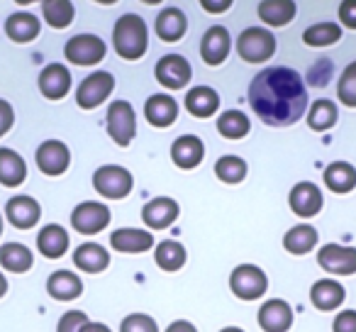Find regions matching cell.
I'll return each instance as SVG.
<instances>
[{"mask_svg": "<svg viewBox=\"0 0 356 332\" xmlns=\"http://www.w3.org/2000/svg\"><path fill=\"white\" fill-rule=\"evenodd\" d=\"M132 186V174L124 166H118V164H105L93 174V189L108 200H120L124 196H129Z\"/></svg>", "mask_w": 356, "mask_h": 332, "instance_id": "4", "label": "cell"}, {"mask_svg": "<svg viewBox=\"0 0 356 332\" xmlns=\"http://www.w3.org/2000/svg\"><path fill=\"white\" fill-rule=\"evenodd\" d=\"M27 179V164L15 149L0 147V184L6 189H17Z\"/></svg>", "mask_w": 356, "mask_h": 332, "instance_id": "23", "label": "cell"}, {"mask_svg": "<svg viewBox=\"0 0 356 332\" xmlns=\"http://www.w3.org/2000/svg\"><path fill=\"white\" fill-rule=\"evenodd\" d=\"M13 125H15V110L8 100L0 98V137H6Z\"/></svg>", "mask_w": 356, "mask_h": 332, "instance_id": "44", "label": "cell"}, {"mask_svg": "<svg viewBox=\"0 0 356 332\" xmlns=\"http://www.w3.org/2000/svg\"><path fill=\"white\" fill-rule=\"evenodd\" d=\"M273 52H276V37H273L271 30L247 27L237 37V54L249 64H264V61L271 59Z\"/></svg>", "mask_w": 356, "mask_h": 332, "instance_id": "3", "label": "cell"}, {"mask_svg": "<svg viewBox=\"0 0 356 332\" xmlns=\"http://www.w3.org/2000/svg\"><path fill=\"white\" fill-rule=\"evenodd\" d=\"M120 332H159V325L154 322L152 315L144 313H132L120 322Z\"/></svg>", "mask_w": 356, "mask_h": 332, "instance_id": "41", "label": "cell"}, {"mask_svg": "<svg viewBox=\"0 0 356 332\" xmlns=\"http://www.w3.org/2000/svg\"><path fill=\"white\" fill-rule=\"evenodd\" d=\"M110 223V208L98 200H86L71 213V225L81 235H98Z\"/></svg>", "mask_w": 356, "mask_h": 332, "instance_id": "10", "label": "cell"}, {"mask_svg": "<svg viewBox=\"0 0 356 332\" xmlns=\"http://www.w3.org/2000/svg\"><path fill=\"white\" fill-rule=\"evenodd\" d=\"M42 32V22L37 15H32V13H13L10 17L6 20V35L10 37L13 42H17V45H27V42L37 40Z\"/></svg>", "mask_w": 356, "mask_h": 332, "instance_id": "22", "label": "cell"}, {"mask_svg": "<svg viewBox=\"0 0 356 332\" xmlns=\"http://www.w3.org/2000/svg\"><path fill=\"white\" fill-rule=\"evenodd\" d=\"M35 159H37V166H40V171L44 176H61L69 169L71 152L59 139H47V142H42L40 147H37Z\"/></svg>", "mask_w": 356, "mask_h": 332, "instance_id": "12", "label": "cell"}, {"mask_svg": "<svg viewBox=\"0 0 356 332\" xmlns=\"http://www.w3.org/2000/svg\"><path fill=\"white\" fill-rule=\"evenodd\" d=\"M110 244L113 249L124 254H142L147 249L154 247V237L147 230H137V228H120L110 235Z\"/></svg>", "mask_w": 356, "mask_h": 332, "instance_id": "21", "label": "cell"}, {"mask_svg": "<svg viewBox=\"0 0 356 332\" xmlns=\"http://www.w3.org/2000/svg\"><path fill=\"white\" fill-rule=\"evenodd\" d=\"M317 264L334 276H351L356 274V247H341V244H322L317 252Z\"/></svg>", "mask_w": 356, "mask_h": 332, "instance_id": "11", "label": "cell"}, {"mask_svg": "<svg viewBox=\"0 0 356 332\" xmlns=\"http://www.w3.org/2000/svg\"><path fill=\"white\" fill-rule=\"evenodd\" d=\"M220 332H244V330H239V327H225V330H220Z\"/></svg>", "mask_w": 356, "mask_h": 332, "instance_id": "50", "label": "cell"}, {"mask_svg": "<svg viewBox=\"0 0 356 332\" xmlns=\"http://www.w3.org/2000/svg\"><path fill=\"white\" fill-rule=\"evenodd\" d=\"M257 320L264 332H288L293 325V310L286 301L271 298V301H266L261 306Z\"/></svg>", "mask_w": 356, "mask_h": 332, "instance_id": "16", "label": "cell"}, {"mask_svg": "<svg viewBox=\"0 0 356 332\" xmlns=\"http://www.w3.org/2000/svg\"><path fill=\"white\" fill-rule=\"evenodd\" d=\"M259 17L271 27H283L296 17V3L293 0H264L257 8Z\"/></svg>", "mask_w": 356, "mask_h": 332, "instance_id": "32", "label": "cell"}, {"mask_svg": "<svg viewBox=\"0 0 356 332\" xmlns=\"http://www.w3.org/2000/svg\"><path fill=\"white\" fill-rule=\"evenodd\" d=\"M171 159L178 169H195L205 159V144L195 134H184L171 144Z\"/></svg>", "mask_w": 356, "mask_h": 332, "instance_id": "19", "label": "cell"}, {"mask_svg": "<svg viewBox=\"0 0 356 332\" xmlns=\"http://www.w3.org/2000/svg\"><path fill=\"white\" fill-rule=\"evenodd\" d=\"M144 115H147L149 125L154 127H168V125L176 122L178 118V103L173 95L168 93H154L149 95L147 105H144Z\"/></svg>", "mask_w": 356, "mask_h": 332, "instance_id": "20", "label": "cell"}, {"mask_svg": "<svg viewBox=\"0 0 356 332\" xmlns=\"http://www.w3.org/2000/svg\"><path fill=\"white\" fill-rule=\"evenodd\" d=\"M47 293L54 301H74L83 293V281L79 278V274L61 269V271H54L47 278Z\"/></svg>", "mask_w": 356, "mask_h": 332, "instance_id": "25", "label": "cell"}, {"mask_svg": "<svg viewBox=\"0 0 356 332\" xmlns=\"http://www.w3.org/2000/svg\"><path fill=\"white\" fill-rule=\"evenodd\" d=\"M322 203H325V198H322L320 186H315L312 181L296 184L288 196V205L298 218H315L322 210Z\"/></svg>", "mask_w": 356, "mask_h": 332, "instance_id": "13", "label": "cell"}, {"mask_svg": "<svg viewBox=\"0 0 356 332\" xmlns=\"http://www.w3.org/2000/svg\"><path fill=\"white\" fill-rule=\"evenodd\" d=\"M6 293H8V278L3 276V271H0V298L6 296Z\"/></svg>", "mask_w": 356, "mask_h": 332, "instance_id": "49", "label": "cell"}, {"mask_svg": "<svg viewBox=\"0 0 356 332\" xmlns=\"http://www.w3.org/2000/svg\"><path fill=\"white\" fill-rule=\"evenodd\" d=\"M71 90V71L64 64H49L40 74V93L47 100H61Z\"/></svg>", "mask_w": 356, "mask_h": 332, "instance_id": "17", "label": "cell"}, {"mask_svg": "<svg viewBox=\"0 0 356 332\" xmlns=\"http://www.w3.org/2000/svg\"><path fill=\"white\" fill-rule=\"evenodd\" d=\"M105 42L98 35H76L66 42L64 47V56L66 61L76 66H95L105 59Z\"/></svg>", "mask_w": 356, "mask_h": 332, "instance_id": "8", "label": "cell"}, {"mask_svg": "<svg viewBox=\"0 0 356 332\" xmlns=\"http://www.w3.org/2000/svg\"><path fill=\"white\" fill-rule=\"evenodd\" d=\"M229 49H232V37L225 27L215 25L210 27L208 32L200 40V56L208 66H220L225 59L229 56Z\"/></svg>", "mask_w": 356, "mask_h": 332, "instance_id": "14", "label": "cell"}, {"mask_svg": "<svg viewBox=\"0 0 356 332\" xmlns=\"http://www.w3.org/2000/svg\"><path fill=\"white\" fill-rule=\"evenodd\" d=\"M42 15H44L47 25L54 27V30H64L74 22V6L69 0H44L42 3Z\"/></svg>", "mask_w": 356, "mask_h": 332, "instance_id": "36", "label": "cell"}, {"mask_svg": "<svg viewBox=\"0 0 356 332\" xmlns=\"http://www.w3.org/2000/svg\"><path fill=\"white\" fill-rule=\"evenodd\" d=\"M339 40H341V30L334 22H317V25H310L302 32V42H305L307 47H315V49L330 47Z\"/></svg>", "mask_w": 356, "mask_h": 332, "instance_id": "39", "label": "cell"}, {"mask_svg": "<svg viewBox=\"0 0 356 332\" xmlns=\"http://www.w3.org/2000/svg\"><path fill=\"white\" fill-rule=\"evenodd\" d=\"M337 95H339V103L346 108H356V61H351L339 76V84H337Z\"/></svg>", "mask_w": 356, "mask_h": 332, "instance_id": "40", "label": "cell"}, {"mask_svg": "<svg viewBox=\"0 0 356 332\" xmlns=\"http://www.w3.org/2000/svg\"><path fill=\"white\" fill-rule=\"evenodd\" d=\"M249 129H252V122L242 110H225L218 118V132L225 139H242L249 134Z\"/></svg>", "mask_w": 356, "mask_h": 332, "instance_id": "35", "label": "cell"}, {"mask_svg": "<svg viewBox=\"0 0 356 332\" xmlns=\"http://www.w3.org/2000/svg\"><path fill=\"white\" fill-rule=\"evenodd\" d=\"M81 332H113V330L108 325H103V322H88Z\"/></svg>", "mask_w": 356, "mask_h": 332, "instance_id": "48", "label": "cell"}, {"mask_svg": "<svg viewBox=\"0 0 356 332\" xmlns=\"http://www.w3.org/2000/svg\"><path fill=\"white\" fill-rule=\"evenodd\" d=\"M113 88H115V76L110 71H93L76 88V103L83 110H95L98 105H103L108 100Z\"/></svg>", "mask_w": 356, "mask_h": 332, "instance_id": "7", "label": "cell"}, {"mask_svg": "<svg viewBox=\"0 0 356 332\" xmlns=\"http://www.w3.org/2000/svg\"><path fill=\"white\" fill-rule=\"evenodd\" d=\"M88 322L90 320L83 310H69L61 315L59 325H56V332H81Z\"/></svg>", "mask_w": 356, "mask_h": 332, "instance_id": "42", "label": "cell"}, {"mask_svg": "<svg viewBox=\"0 0 356 332\" xmlns=\"http://www.w3.org/2000/svg\"><path fill=\"white\" fill-rule=\"evenodd\" d=\"M113 47L124 61H137L144 56L149 47V30L147 22L137 13H127L115 22L113 30Z\"/></svg>", "mask_w": 356, "mask_h": 332, "instance_id": "2", "label": "cell"}, {"mask_svg": "<svg viewBox=\"0 0 356 332\" xmlns=\"http://www.w3.org/2000/svg\"><path fill=\"white\" fill-rule=\"evenodd\" d=\"M6 218L10 220L13 228L17 230H30L40 223L42 208L32 196H13L6 205Z\"/></svg>", "mask_w": 356, "mask_h": 332, "instance_id": "15", "label": "cell"}, {"mask_svg": "<svg viewBox=\"0 0 356 332\" xmlns=\"http://www.w3.org/2000/svg\"><path fill=\"white\" fill-rule=\"evenodd\" d=\"M178 213V203L173 198H166V196H159V198H152L142 210V220L144 225H149L152 230H166L168 225L176 223Z\"/></svg>", "mask_w": 356, "mask_h": 332, "instance_id": "18", "label": "cell"}, {"mask_svg": "<svg viewBox=\"0 0 356 332\" xmlns=\"http://www.w3.org/2000/svg\"><path fill=\"white\" fill-rule=\"evenodd\" d=\"M317 244V230L312 225H296L283 235V249L291 254H307Z\"/></svg>", "mask_w": 356, "mask_h": 332, "instance_id": "33", "label": "cell"}, {"mask_svg": "<svg viewBox=\"0 0 356 332\" xmlns=\"http://www.w3.org/2000/svg\"><path fill=\"white\" fill-rule=\"evenodd\" d=\"M229 288L239 301H259V298L266 293L268 278L254 264H242L229 274Z\"/></svg>", "mask_w": 356, "mask_h": 332, "instance_id": "6", "label": "cell"}, {"mask_svg": "<svg viewBox=\"0 0 356 332\" xmlns=\"http://www.w3.org/2000/svg\"><path fill=\"white\" fill-rule=\"evenodd\" d=\"M200 6H203L208 13H215V15H218V13H225L229 6H232V0H203Z\"/></svg>", "mask_w": 356, "mask_h": 332, "instance_id": "46", "label": "cell"}, {"mask_svg": "<svg viewBox=\"0 0 356 332\" xmlns=\"http://www.w3.org/2000/svg\"><path fill=\"white\" fill-rule=\"evenodd\" d=\"M215 176H218L222 184H242L247 179V161L242 157H234V154H227V157H220L215 161Z\"/></svg>", "mask_w": 356, "mask_h": 332, "instance_id": "37", "label": "cell"}, {"mask_svg": "<svg viewBox=\"0 0 356 332\" xmlns=\"http://www.w3.org/2000/svg\"><path fill=\"white\" fill-rule=\"evenodd\" d=\"M74 264L86 274H100L110 267V254L103 244L86 242L74 252Z\"/></svg>", "mask_w": 356, "mask_h": 332, "instance_id": "28", "label": "cell"}, {"mask_svg": "<svg viewBox=\"0 0 356 332\" xmlns=\"http://www.w3.org/2000/svg\"><path fill=\"white\" fill-rule=\"evenodd\" d=\"M344 286L337 283L334 278H320V281L312 283L310 288V301L317 310H337V308L344 303Z\"/></svg>", "mask_w": 356, "mask_h": 332, "instance_id": "24", "label": "cell"}, {"mask_svg": "<svg viewBox=\"0 0 356 332\" xmlns=\"http://www.w3.org/2000/svg\"><path fill=\"white\" fill-rule=\"evenodd\" d=\"M332 332H356V310H341L332 322Z\"/></svg>", "mask_w": 356, "mask_h": 332, "instance_id": "43", "label": "cell"}, {"mask_svg": "<svg viewBox=\"0 0 356 332\" xmlns=\"http://www.w3.org/2000/svg\"><path fill=\"white\" fill-rule=\"evenodd\" d=\"M249 103L268 127H288L307 113V88L288 66H271L254 76Z\"/></svg>", "mask_w": 356, "mask_h": 332, "instance_id": "1", "label": "cell"}, {"mask_svg": "<svg viewBox=\"0 0 356 332\" xmlns=\"http://www.w3.org/2000/svg\"><path fill=\"white\" fill-rule=\"evenodd\" d=\"M35 264V254H32L30 247L20 242H8L0 247V267L6 269V271L13 274H25L32 269Z\"/></svg>", "mask_w": 356, "mask_h": 332, "instance_id": "30", "label": "cell"}, {"mask_svg": "<svg viewBox=\"0 0 356 332\" xmlns=\"http://www.w3.org/2000/svg\"><path fill=\"white\" fill-rule=\"evenodd\" d=\"M154 76H156L159 86L171 90H181L191 84V76H193V69H191L188 59H184L181 54H166L156 61V69H154Z\"/></svg>", "mask_w": 356, "mask_h": 332, "instance_id": "9", "label": "cell"}, {"mask_svg": "<svg viewBox=\"0 0 356 332\" xmlns=\"http://www.w3.org/2000/svg\"><path fill=\"white\" fill-rule=\"evenodd\" d=\"M220 108V95L210 86H195L186 93V110L193 118H210Z\"/></svg>", "mask_w": 356, "mask_h": 332, "instance_id": "26", "label": "cell"}, {"mask_svg": "<svg viewBox=\"0 0 356 332\" xmlns=\"http://www.w3.org/2000/svg\"><path fill=\"white\" fill-rule=\"evenodd\" d=\"M307 125L315 132H327L337 125V105L327 98H320L307 108Z\"/></svg>", "mask_w": 356, "mask_h": 332, "instance_id": "34", "label": "cell"}, {"mask_svg": "<svg viewBox=\"0 0 356 332\" xmlns=\"http://www.w3.org/2000/svg\"><path fill=\"white\" fill-rule=\"evenodd\" d=\"M108 134L118 147H129L137 134V115L127 100H115L108 108Z\"/></svg>", "mask_w": 356, "mask_h": 332, "instance_id": "5", "label": "cell"}, {"mask_svg": "<svg viewBox=\"0 0 356 332\" xmlns=\"http://www.w3.org/2000/svg\"><path fill=\"white\" fill-rule=\"evenodd\" d=\"M337 13H339L341 25L349 27V30H356V0H344Z\"/></svg>", "mask_w": 356, "mask_h": 332, "instance_id": "45", "label": "cell"}, {"mask_svg": "<svg viewBox=\"0 0 356 332\" xmlns=\"http://www.w3.org/2000/svg\"><path fill=\"white\" fill-rule=\"evenodd\" d=\"M154 259H156L159 269H163V271H178V269L186 264V249H184V244L166 239V242L156 244Z\"/></svg>", "mask_w": 356, "mask_h": 332, "instance_id": "38", "label": "cell"}, {"mask_svg": "<svg viewBox=\"0 0 356 332\" xmlns=\"http://www.w3.org/2000/svg\"><path fill=\"white\" fill-rule=\"evenodd\" d=\"M0 235H3V213H0Z\"/></svg>", "mask_w": 356, "mask_h": 332, "instance_id": "51", "label": "cell"}, {"mask_svg": "<svg viewBox=\"0 0 356 332\" xmlns=\"http://www.w3.org/2000/svg\"><path fill=\"white\" fill-rule=\"evenodd\" d=\"M37 249L47 259L64 257L66 249H69V232L61 225H44L37 235Z\"/></svg>", "mask_w": 356, "mask_h": 332, "instance_id": "27", "label": "cell"}, {"mask_svg": "<svg viewBox=\"0 0 356 332\" xmlns=\"http://www.w3.org/2000/svg\"><path fill=\"white\" fill-rule=\"evenodd\" d=\"M166 332H198V327H195L193 322H188V320H176V322H171V325L166 327Z\"/></svg>", "mask_w": 356, "mask_h": 332, "instance_id": "47", "label": "cell"}, {"mask_svg": "<svg viewBox=\"0 0 356 332\" xmlns=\"http://www.w3.org/2000/svg\"><path fill=\"white\" fill-rule=\"evenodd\" d=\"M325 186L332 193H351L356 189V169L349 161H334L330 164L322 174Z\"/></svg>", "mask_w": 356, "mask_h": 332, "instance_id": "31", "label": "cell"}, {"mask_svg": "<svg viewBox=\"0 0 356 332\" xmlns=\"http://www.w3.org/2000/svg\"><path fill=\"white\" fill-rule=\"evenodd\" d=\"M188 32V20L186 13L178 8H166L156 15V35L163 42H178Z\"/></svg>", "mask_w": 356, "mask_h": 332, "instance_id": "29", "label": "cell"}]
</instances>
